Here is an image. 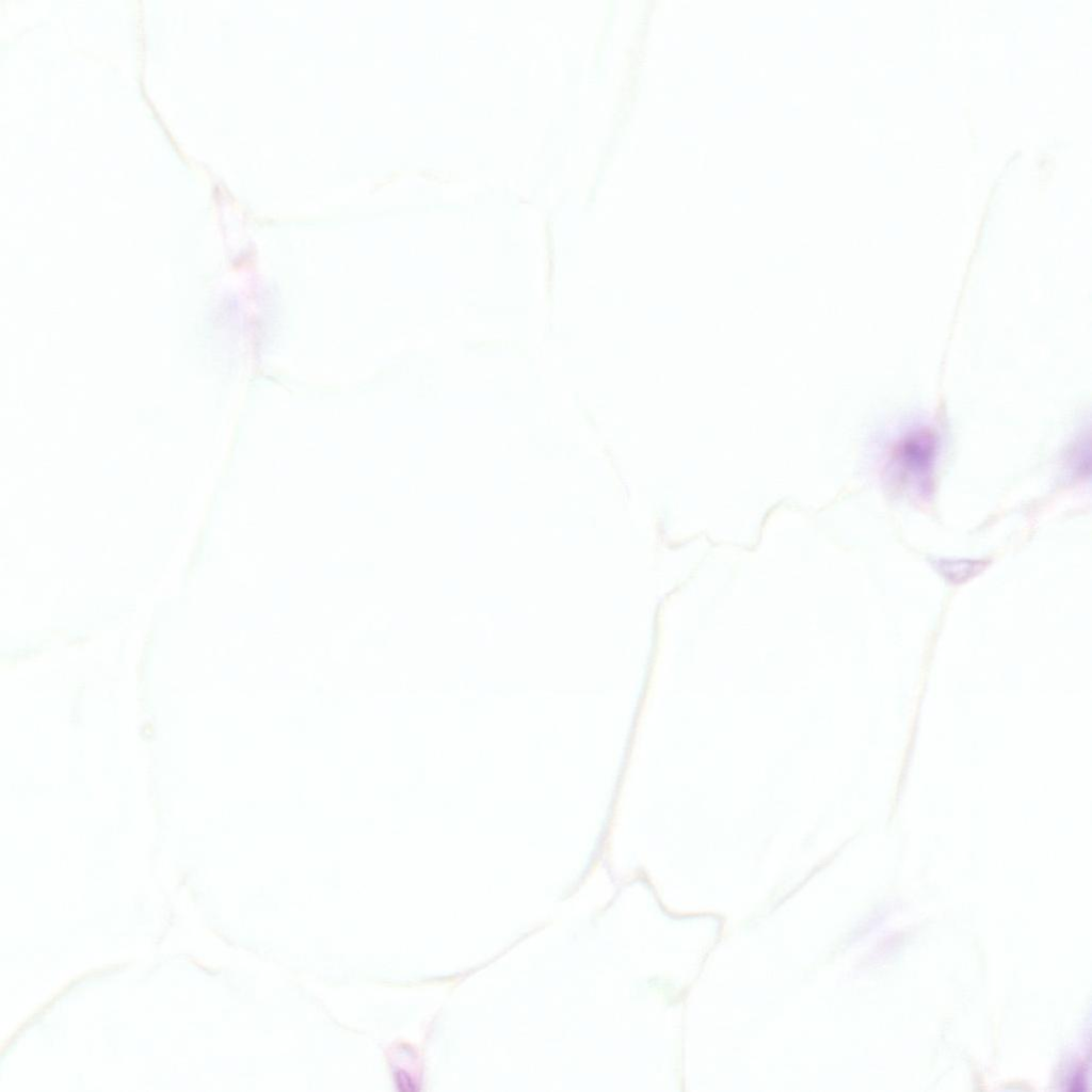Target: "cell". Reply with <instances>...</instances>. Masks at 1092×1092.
Wrapping results in <instances>:
<instances>
[{
    "mask_svg": "<svg viewBox=\"0 0 1092 1092\" xmlns=\"http://www.w3.org/2000/svg\"><path fill=\"white\" fill-rule=\"evenodd\" d=\"M937 455V440L929 431H915L896 447L894 462L900 477L917 486L929 484Z\"/></svg>",
    "mask_w": 1092,
    "mask_h": 1092,
    "instance_id": "cell-1",
    "label": "cell"
}]
</instances>
